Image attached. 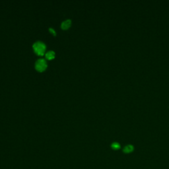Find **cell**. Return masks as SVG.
<instances>
[{
	"label": "cell",
	"mask_w": 169,
	"mask_h": 169,
	"mask_svg": "<svg viewBox=\"0 0 169 169\" xmlns=\"http://www.w3.org/2000/svg\"><path fill=\"white\" fill-rule=\"evenodd\" d=\"M47 67V62L45 59H39L35 63V68L38 72H42Z\"/></svg>",
	"instance_id": "7a4b0ae2"
},
{
	"label": "cell",
	"mask_w": 169,
	"mask_h": 169,
	"mask_svg": "<svg viewBox=\"0 0 169 169\" xmlns=\"http://www.w3.org/2000/svg\"><path fill=\"white\" fill-rule=\"evenodd\" d=\"M33 49L38 55L43 56L46 50V45L42 42L38 41L33 45Z\"/></svg>",
	"instance_id": "6da1fadb"
},
{
	"label": "cell",
	"mask_w": 169,
	"mask_h": 169,
	"mask_svg": "<svg viewBox=\"0 0 169 169\" xmlns=\"http://www.w3.org/2000/svg\"><path fill=\"white\" fill-rule=\"evenodd\" d=\"M112 148L114 149V150H117V149H119L120 148V145L118 143V142H114L111 145Z\"/></svg>",
	"instance_id": "8992f818"
},
{
	"label": "cell",
	"mask_w": 169,
	"mask_h": 169,
	"mask_svg": "<svg viewBox=\"0 0 169 169\" xmlns=\"http://www.w3.org/2000/svg\"><path fill=\"white\" fill-rule=\"evenodd\" d=\"M134 151V146L131 145H128L124 147V152L126 153H131V151Z\"/></svg>",
	"instance_id": "5b68a950"
},
{
	"label": "cell",
	"mask_w": 169,
	"mask_h": 169,
	"mask_svg": "<svg viewBox=\"0 0 169 169\" xmlns=\"http://www.w3.org/2000/svg\"><path fill=\"white\" fill-rule=\"evenodd\" d=\"M54 57H55V52L52 50L49 51V52H48L46 54V58H47L48 60H52V59L54 58Z\"/></svg>",
	"instance_id": "277c9868"
},
{
	"label": "cell",
	"mask_w": 169,
	"mask_h": 169,
	"mask_svg": "<svg viewBox=\"0 0 169 169\" xmlns=\"http://www.w3.org/2000/svg\"><path fill=\"white\" fill-rule=\"evenodd\" d=\"M49 31H50V33H52V34H53V35H54V36H56V32H55V31H54V30L53 29H52V28H50V29H49Z\"/></svg>",
	"instance_id": "52a82bcc"
},
{
	"label": "cell",
	"mask_w": 169,
	"mask_h": 169,
	"mask_svg": "<svg viewBox=\"0 0 169 169\" xmlns=\"http://www.w3.org/2000/svg\"><path fill=\"white\" fill-rule=\"evenodd\" d=\"M71 24H72V21H71L70 19H67V20L63 21L62 25H61V27H62V29H63V30H66V29H67L70 27Z\"/></svg>",
	"instance_id": "3957f363"
}]
</instances>
